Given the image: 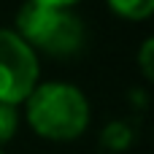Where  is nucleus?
<instances>
[{"instance_id": "5", "label": "nucleus", "mask_w": 154, "mask_h": 154, "mask_svg": "<svg viewBox=\"0 0 154 154\" xmlns=\"http://www.w3.org/2000/svg\"><path fill=\"white\" fill-rule=\"evenodd\" d=\"M19 130V111L16 106H8V103H0V146L8 143Z\"/></svg>"}, {"instance_id": "1", "label": "nucleus", "mask_w": 154, "mask_h": 154, "mask_svg": "<svg viewBox=\"0 0 154 154\" xmlns=\"http://www.w3.org/2000/svg\"><path fill=\"white\" fill-rule=\"evenodd\" d=\"M30 127L49 141H76L89 127V100L68 81L38 84L27 97Z\"/></svg>"}, {"instance_id": "2", "label": "nucleus", "mask_w": 154, "mask_h": 154, "mask_svg": "<svg viewBox=\"0 0 154 154\" xmlns=\"http://www.w3.org/2000/svg\"><path fill=\"white\" fill-rule=\"evenodd\" d=\"M35 54L49 57H73L81 51L87 41V27L73 8L57 5H38L24 3L16 11V30H14Z\"/></svg>"}, {"instance_id": "3", "label": "nucleus", "mask_w": 154, "mask_h": 154, "mask_svg": "<svg viewBox=\"0 0 154 154\" xmlns=\"http://www.w3.org/2000/svg\"><path fill=\"white\" fill-rule=\"evenodd\" d=\"M38 54L14 32L0 27V103L19 106L38 87Z\"/></svg>"}, {"instance_id": "8", "label": "nucleus", "mask_w": 154, "mask_h": 154, "mask_svg": "<svg viewBox=\"0 0 154 154\" xmlns=\"http://www.w3.org/2000/svg\"><path fill=\"white\" fill-rule=\"evenodd\" d=\"M0 154H5V152H3V149H0Z\"/></svg>"}, {"instance_id": "7", "label": "nucleus", "mask_w": 154, "mask_h": 154, "mask_svg": "<svg viewBox=\"0 0 154 154\" xmlns=\"http://www.w3.org/2000/svg\"><path fill=\"white\" fill-rule=\"evenodd\" d=\"M30 3H38V5H57V8H73L79 0H30Z\"/></svg>"}, {"instance_id": "4", "label": "nucleus", "mask_w": 154, "mask_h": 154, "mask_svg": "<svg viewBox=\"0 0 154 154\" xmlns=\"http://www.w3.org/2000/svg\"><path fill=\"white\" fill-rule=\"evenodd\" d=\"M114 14L130 22H141L154 11V0H106Z\"/></svg>"}, {"instance_id": "6", "label": "nucleus", "mask_w": 154, "mask_h": 154, "mask_svg": "<svg viewBox=\"0 0 154 154\" xmlns=\"http://www.w3.org/2000/svg\"><path fill=\"white\" fill-rule=\"evenodd\" d=\"M152 51H154V41H152V38H146L143 46H141V54H138V62H141V70H143V79H146V81H152V79H154Z\"/></svg>"}]
</instances>
